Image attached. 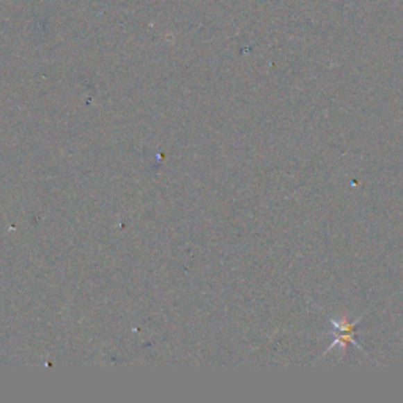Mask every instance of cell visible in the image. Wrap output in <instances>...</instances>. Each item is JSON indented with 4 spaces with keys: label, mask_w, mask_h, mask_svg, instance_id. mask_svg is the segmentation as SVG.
Segmentation results:
<instances>
[{
    "label": "cell",
    "mask_w": 403,
    "mask_h": 403,
    "mask_svg": "<svg viewBox=\"0 0 403 403\" xmlns=\"http://www.w3.org/2000/svg\"><path fill=\"white\" fill-rule=\"evenodd\" d=\"M361 320L362 317L358 320H352V318H348L347 315H342L341 318H331L329 323L332 326V342H331V345H328V348L325 350V354L331 352L334 347H341L345 350L347 345H353L356 348H359L361 352H364L354 338L356 326L361 323Z\"/></svg>",
    "instance_id": "6da1fadb"
}]
</instances>
